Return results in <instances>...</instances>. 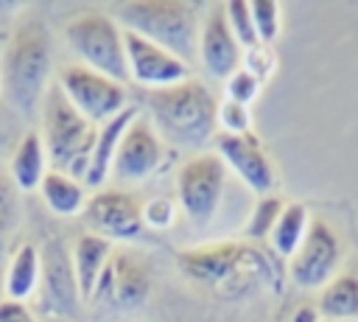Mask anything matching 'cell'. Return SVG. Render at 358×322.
<instances>
[{"mask_svg":"<svg viewBox=\"0 0 358 322\" xmlns=\"http://www.w3.org/2000/svg\"><path fill=\"white\" fill-rule=\"evenodd\" d=\"M176 266L182 274L204 291L218 297H246L260 286H280L282 266L280 258L263 244L249 241H221L179 252Z\"/></svg>","mask_w":358,"mask_h":322,"instance_id":"6da1fadb","label":"cell"},{"mask_svg":"<svg viewBox=\"0 0 358 322\" xmlns=\"http://www.w3.org/2000/svg\"><path fill=\"white\" fill-rule=\"evenodd\" d=\"M53 73V39L39 14H25L11 28L0 50V98L20 118L39 115L42 98L50 90Z\"/></svg>","mask_w":358,"mask_h":322,"instance_id":"7a4b0ae2","label":"cell"},{"mask_svg":"<svg viewBox=\"0 0 358 322\" xmlns=\"http://www.w3.org/2000/svg\"><path fill=\"white\" fill-rule=\"evenodd\" d=\"M145 109L165 146L201 154V148L218 134V101L199 78L162 90H145Z\"/></svg>","mask_w":358,"mask_h":322,"instance_id":"3957f363","label":"cell"},{"mask_svg":"<svg viewBox=\"0 0 358 322\" xmlns=\"http://www.w3.org/2000/svg\"><path fill=\"white\" fill-rule=\"evenodd\" d=\"M112 17L123 31H131L168 53L179 56L190 67L199 62V34L204 14L199 3L185 0H131L115 3Z\"/></svg>","mask_w":358,"mask_h":322,"instance_id":"277c9868","label":"cell"},{"mask_svg":"<svg viewBox=\"0 0 358 322\" xmlns=\"http://www.w3.org/2000/svg\"><path fill=\"white\" fill-rule=\"evenodd\" d=\"M36 132H39V137L45 143L50 168L84 182L87 168H90V157H92L98 126L90 123L64 98V92L56 87V81L50 84V90L42 98V106H39V129Z\"/></svg>","mask_w":358,"mask_h":322,"instance_id":"5b68a950","label":"cell"},{"mask_svg":"<svg viewBox=\"0 0 358 322\" xmlns=\"http://www.w3.org/2000/svg\"><path fill=\"white\" fill-rule=\"evenodd\" d=\"M64 42L76 56V64L103 73L120 84L129 81L126 39H123L120 22L112 14L98 8L73 14L64 22Z\"/></svg>","mask_w":358,"mask_h":322,"instance_id":"8992f818","label":"cell"},{"mask_svg":"<svg viewBox=\"0 0 358 322\" xmlns=\"http://www.w3.org/2000/svg\"><path fill=\"white\" fill-rule=\"evenodd\" d=\"M227 188V165L215 151H201L193 154L176 176V196H179V210L190 221V227L204 230L224 199Z\"/></svg>","mask_w":358,"mask_h":322,"instance_id":"52a82bcc","label":"cell"},{"mask_svg":"<svg viewBox=\"0 0 358 322\" xmlns=\"http://www.w3.org/2000/svg\"><path fill=\"white\" fill-rule=\"evenodd\" d=\"M56 87L64 92V98L95 126H103L123 109H129V90L126 84L95 73L84 64H62L56 73Z\"/></svg>","mask_w":358,"mask_h":322,"instance_id":"ba28073f","label":"cell"},{"mask_svg":"<svg viewBox=\"0 0 358 322\" xmlns=\"http://www.w3.org/2000/svg\"><path fill=\"white\" fill-rule=\"evenodd\" d=\"M39 252H42V277H39V288H36L39 319H48V316L76 319L81 294H78L70 249L64 246L62 238H50V241H45V246H39Z\"/></svg>","mask_w":358,"mask_h":322,"instance_id":"9c48e42d","label":"cell"},{"mask_svg":"<svg viewBox=\"0 0 358 322\" xmlns=\"http://www.w3.org/2000/svg\"><path fill=\"white\" fill-rule=\"evenodd\" d=\"M81 221L87 232L101 235L106 241H131L143 232V202L129 188H101L92 190L81 210Z\"/></svg>","mask_w":358,"mask_h":322,"instance_id":"30bf717a","label":"cell"},{"mask_svg":"<svg viewBox=\"0 0 358 322\" xmlns=\"http://www.w3.org/2000/svg\"><path fill=\"white\" fill-rule=\"evenodd\" d=\"M341 260H344V246H341L338 232L327 221L313 218L302 246L296 249L294 258H288L285 274L299 288H308V291L324 288L338 274Z\"/></svg>","mask_w":358,"mask_h":322,"instance_id":"8fae6325","label":"cell"},{"mask_svg":"<svg viewBox=\"0 0 358 322\" xmlns=\"http://www.w3.org/2000/svg\"><path fill=\"white\" fill-rule=\"evenodd\" d=\"M165 140L157 134V129L151 126L148 115H137L120 146H117V154H115V162H112V182L117 188L123 185H137L143 179H148L151 174H157V168L165 162Z\"/></svg>","mask_w":358,"mask_h":322,"instance_id":"7c38bea8","label":"cell"},{"mask_svg":"<svg viewBox=\"0 0 358 322\" xmlns=\"http://www.w3.org/2000/svg\"><path fill=\"white\" fill-rule=\"evenodd\" d=\"M148 294H151L148 266L137 255L126 249H115L90 300L117 311H134L148 300Z\"/></svg>","mask_w":358,"mask_h":322,"instance_id":"4fadbf2b","label":"cell"},{"mask_svg":"<svg viewBox=\"0 0 358 322\" xmlns=\"http://www.w3.org/2000/svg\"><path fill=\"white\" fill-rule=\"evenodd\" d=\"M213 146H215V154L221 157V162L227 168H232L238 174V179L252 193H257V196H271L274 193V185H277L274 162H271L268 151L263 148V143L255 132H246V134L218 132Z\"/></svg>","mask_w":358,"mask_h":322,"instance_id":"5bb4252c","label":"cell"},{"mask_svg":"<svg viewBox=\"0 0 358 322\" xmlns=\"http://www.w3.org/2000/svg\"><path fill=\"white\" fill-rule=\"evenodd\" d=\"M126 39V64H129V81L145 87V90H162V87H173L179 81L193 78V67L187 62H182L179 56L168 53L165 48L123 31Z\"/></svg>","mask_w":358,"mask_h":322,"instance_id":"9a60e30c","label":"cell"},{"mask_svg":"<svg viewBox=\"0 0 358 322\" xmlns=\"http://www.w3.org/2000/svg\"><path fill=\"white\" fill-rule=\"evenodd\" d=\"M199 64L210 78H221V81H227L243 64V48L235 39L221 3H210L204 14L199 34Z\"/></svg>","mask_w":358,"mask_h":322,"instance_id":"2e32d148","label":"cell"},{"mask_svg":"<svg viewBox=\"0 0 358 322\" xmlns=\"http://www.w3.org/2000/svg\"><path fill=\"white\" fill-rule=\"evenodd\" d=\"M48 171H50V162H48V151H45L39 132L25 129L8 154L6 176L20 193H31V190H39Z\"/></svg>","mask_w":358,"mask_h":322,"instance_id":"e0dca14e","label":"cell"},{"mask_svg":"<svg viewBox=\"0 0 358 322\" xmlns=\"http://www.w3.org/2000/svg\"><path fill=\"white\" fill-rule=\"evenodd\" d=\"M137 115H140L137 106H129V109H123L120 115H115L112 120H106L103 126H98L95 146H92V157H90V168H87V176H84L87 190H101V188L109 182L117 146H120V140H123L129 123H131Z\"/></svg>","mask_w":358,"mask_h":322,"instance_id":"ac0fdd59","label":"cell"},{"mask_svg":"<svg viewBox=\"0 0 358 322\" xmlns=\"http://www.w3.org/2000/svg\"><path fill=\"white\" fill-rule=\"evenodd\" d=\"M39 277H42V252H39V246L31 244V241L17 244L8 255L3 277H0L3 300L28 302V297H36Z\"/></svg>","mask_w":358,"mask_h":322,"instance_id":"d6986e66","label":"cell"},{"mask_svg":"<svg viewBox=\"0 0 358 322\" xmlns=\"http://www.w3.org/2000/svg\"><path fill=\"white\" fill-rule=\"evenodd\" d=\"M112 241L101 238V235H92V232H81L70 249V258H73V272H76V283H78V294L81 300L90 302L109 258H112Z\"/></svg>","mask_w":358,"mask_h":322,"instance_id":"ffe728a7","label":"cell"},{"mask_svg":"<svg viewBox=\"0 0 358 322\" xmlns=\"http://www.w3.org/2000/svg\"><path fill=\"white\" fill-rule=\"evenodd\" d=\"M39 196L45 202V207L53 213V216H62V218H73V216H81L84 204H87V185L76 176H67L62 171H48L42 185H39Z\"/></svg>","mask_w":358,"mask_h":322,"instance_id":"44dd1931","label":"cell"},{"mask_svg":"<svg viewBox=\"0 0 358 322\" xmlns=\"http://www.w3.org/2000/svg\"><path fill=\"white\" fill-rule=\"evenodd\" d=\"M316 311H319L322 319L358 322V274L338 272L324 288H319Z\"/></svg>","mask_w":358,"mask_h":322,"instance_id":"7402d4cb","label":"cell"},{"mask_svg":"<svg viewBox=\"0 0 358 322\" xmlns=\"http://www.w3.org/2000/svg\"><path fill=\"white\" fill-rule=\"evenodd\" d=\"M310 213L302 202H291L282 207L271 235H268V246L271 252L280 258V260H288L296 255V249L302 246L305 235H308V227H310Z\"/></svg>","mask_w":358,"mask_h":322,"instance_id":"603a6c76","label":"cell"},{"mask_svg":"<svg viewBox=\"0 0 358 322\" xmlns=\"http://www.w3.org/2000/svg\"><path fill=\"white\" fill-rule=\"evenodd\" d=\"M282 207L285 204L274 193L271 196H257V202H255V207L246 218V241L249 244H268V235H271Z\"/></svg>","mask_w":358,"mask_h":322,"instance_id":"cb8c5ba5","label":"cell"},{"mask_svg":"<svg viewBox=\"0 0 358 322\" xmlns=\"http://www.w3.org/2000/svg\"><path fill=\"white\" fill-rule=\"evenodd\" d=\"M17 227V188L6 174H0V277L11 255V232Z\"/></svg>","mask_w":358,"mask_h":322,"instance_id":"d4e9b609","label":"cell"},{"mask_svg":"<svg viewBox=\"0 0 358 322\" xmlns=\"http://www.w3.org/2000/svg\"><path fill=\"white\" fill-rule=\"evenodd\" d=\"M224 14H227V22H229V28H232V34H235V39L241 42L243 50L260 45L257 31H255V22H252L249 3H243V0H229V3H224Z\"/></svg>","mask_w":358,"mask_h":322,"instance_id":"484cf974","label":"cell"},{"mask_svg":"<svg viewBox=\"0 0 358 322\" xmlns=\"http://www.w3.org/2000/svg\"><path fill=\"white\" fill-rule=\"evenodd\" d=\"M249 11H252V22H255L260 45H271L277 39V34H280V3H274V0H252Z\"/></svg>","mask_w":358,"mask_h":322,"instance_id":"4316f807","label":"cell"},{"mask_svg":"<svg viewBox=\"0 0 358 322\" xmlns=\"http://www.w3.org/2000/svg\"><path fill=\"white\" fill-rule=\"evenodd\" d=\"M260 92V78L249 73L243 64L227 78V101H235L241 106H249Z\"/></svg>","mask_w":358,"mask_h":322,"instance_id":"83f0119b","label":"cell"},{"mask_svg":"<svg viewBox=\"0 0 358 322\" xmlns=\"http://www.w3.org/2000/svg\"><path fill=\"white\" fill-rule=\"evenodd\" d=\"M218 132H224V134H246V132H252L249 106H241V104L224 98L218 104Z\"/></svg>","mask_w":358,"mask_h":322,"instance_id":"f1b7e54d","label":"cell"},{"mask_svg":"<svg viewBox=\"0 0 358 322\" xmlns=\"http://www.w3.org/2000/svg\"><path fill=\"white\" fill-rule=\"evenodd\" d=\"M143 221L157 230H168L176 221V207L168 199H151L143 204Z\"/></svg>","mask_w":358,"mask_h":322,"instance_id":"f546056e","label":"cell"},{"mask_svg":"<svg viewBox=\"0 0 358 322\" xmlns=\"http://www.w3.org/2000/svg\"><path fill=\"white\" fill-rule=\"evenodd\" d=\"M17 115L3 104V98H0V160L6 157V162H8V154H11V148H14V143L20 140V129H17Z\"/></svg>","mask_w":358,"mask_h":322,"instance_id":"4dcf8cb0","label":"cell"},{"mask_svg":"<svg viewBox=\"0 0 358 322\" xmlns=\"http://www.w3.org/2000/svg\"><path fill=\"white\" fill-rule=\"evenodd\" d=\"M243 67L249 73H255L257 78H268L271 70H274V56H271V48L268 45H255L246 50V59H243Z\"/></svg>","mask_w":358,"mask_h":322,"instance_id":"1f68e13d","label":"cell"},{"mask_svg":"<svg viewBox=\"0 0 358 322\" xmlns=\"http://www.w3.org/2000/svg\"><path fill=\"white\" fill-rule=\"evenodd\" d=\"M0 322H39V314L28 302L0 300Z\"/></svg>","mask_w":358,"mask_h":322,"instance_id":"d6a6232c","label":"cell"},{"mask_svg":"<svg viewBox=\"0 0 358 322\" xmlns=\"http://www.w3.org/2000/svg\"><path fill=\"white\" fill-rule=\"evenodd\" d=\"M322 316H319V311H316V305H299L296 311H294V316H291V322H319Z\"/></svg>","mask_w":358,"mask_h":322,"instance_id":"836d02e7","label":"cell"},{"mask_svg":"<svg viewBox=\"0 0 358 322\" xmlns=\"http://www.w3.org/2000/svg\"><path fill=\"white\" fill-rule=\"evenodd\" d=\"M17 6H20V3H0V22L11 20V17L17 14Z\"/></svg>","mask_w":358,"mask_h":322,"instance_id":"e575fe53","label":"cell"},{"mask_svg":"<svg viewBox=\"0 0 358 322\" xmlns=\"http://www.w3.org/2000/svg\"><path fill=\"white\" fill-rule=\"evenodd\" d=\"M39 322H73V319H53V316H48V319H39Z\"/></svg>","mask_w":358,"mask_h":322,"instance_id":"d590c367","label":"cell"},{"mask_svg":"<svg viewBox=\"0 0 358 322\" xmlns=\"http://www.w3.org/2000/svg\"><path fill=\"white\" fill-rule=\"evenodd\" d=\"M319 322H350V319H319Z\"/></svg>","mask_w":358,"mask_h":322,"instance_id":"8d00e7d4","label":"cell"},{"mask_svg":"<svg viewBox=\"0 0 358 322\" xmlns=\"http://www.w3.org/2000/svg\"><path fill=\"white\" fill-rule=\"evenodd\" d=\"M0 50H3V45H0Z\"/></svg>","mask_w":358,"mask_h":322,"instance_id":"74e56055","label":"cell"}]
</instances>
